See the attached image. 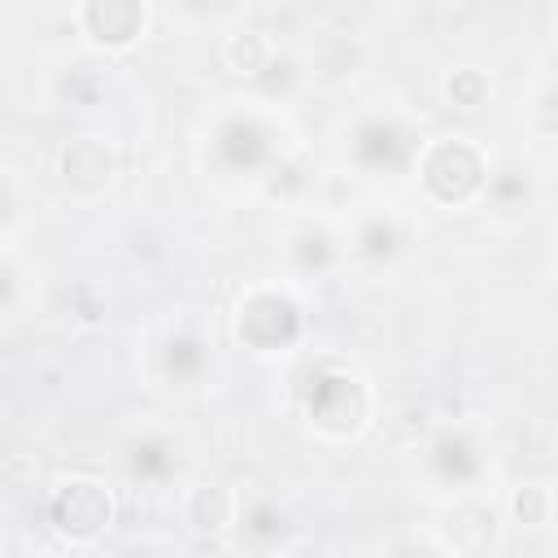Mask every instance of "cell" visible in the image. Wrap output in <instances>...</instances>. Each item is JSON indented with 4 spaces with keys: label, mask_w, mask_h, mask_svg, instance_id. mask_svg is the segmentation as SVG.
Segmentation results:
<instances>
[{
    "label": "cell",
    "mask_w": 558,
    "mask_h": 558,
    "mask_svg": "<svg viewBox=\"0 0 558 558\" xmlns=\"http://www.w3.org/2000/svg\"><path fill=\"white\" fill-rule=\"evenodd\" d=\"M166 362H170V371H174V375H187V371H196L205 357H201V344H192V340H179V344H170Z\"/></svg>",
    "instance_id": "2e32d148"
},
{
    "label": "cell",
    "mask_w": 558,
    "mask_h": 558,
    "mask_svg": "<svg viewBox=\"0 0 558 558\" xmlns=\"http://www.w3.org/2000/svg\"><path fill=\"white\" fill-rule=\"evenodd\" d=\"M305 414L327 436H349L366 418V392L344 371H318L305 384Z\"/></svg>",
    "instance_id": "7a4b0ae2"
},
{
    "label": "cell",
    "mask_w": 558,
    "mask_h": 558,
    "mask_svg": "<svg viewBox=\"0 0 558 558\" xmlns=\"http://www.w3.org/2000/svg\"><path fill=\"white\" fill-rule=\"evenodd\" d=\"M227 65H231L235 74L257 78V74L270 65V48H266V39H262L257 31H240V35H231V44H227Z\"/></svg>",
    "instance_id": "8fae6325"
},
{
    "label": "cell",
    "mask_w": 558,
    "mask_h": 558,
    "mask_svg": "<svg viewBox=\"0 0 558 558\" xmlns=\"http://www.w3.org/2000/svg\"><path fill=\"white\" fill-rule=\"evenodd\" d=\"M235 510H240V501L227 484H205L187 497V519L196 532H227L235 523Z\"/></svg>",
    "instance_id": "52a82bcc"
},
{
    "label": "cell",
    "mask_w": 558,
    "mask_h": 558,
    "mask_svg": "<svg viewBox=\"0 0 558 558\" xmlns=\"http://www.w3.org/2000/svg\"><path fill=\"white\" fill-rule=\"evenodd\" d=\"M514 514H519V523H545L549 519V493L541 488V484H527V488H519L514 493Z\"/></svg>",
    "instance_id": "5bb4252c"
},
{
    "label": "cell",
    "mask_w": 558,
    "mask_h": 558,
    "mask_svg": "<svg viewBox=\"0 0 558 558\" xmlns=\"http://www.w3.org/2000/svg\"><path fill=\"white\" fill-rule=\"evenodd\" d=\"M144 0H83L78 22L100 48H126L144 31Z\"/></svg>",
    "instance_id": "5b68a950"
},
{
    "label": "cell",
    "mask_w": 558,
    "mask_h": 558,
    "mask_svg": "<svg viewBox=\"0 0 558 558\" xmlns=\"http://www.w3.org/2000/svg\"><path fill=\"white\" fill-rule=\"evenodd\" d=\"M445 96L458 109H480L488 100V78L480 70H453L449 83H445Z\"/></svg>",
    "instance_id": "7c38bea8"
},
{
    "label": "cell",
    "mask_w": 558,
    "mask_h": 558,
    "mask_svg": "<svg viewBox=\"0 0 558 558\" xmlns=\"http://www.w3.org/2000/svg\"><path fill=\"white\" fill-rule=\"evenodd\" d=\"M397 244H401V235H397L392 218H384V214L366 218V222H362V231H357V248H362L366 257H392V253H397Z\"/></svg>",
    "instance_id": "4fadbf2b"
},
{
    "label": "cell",
    "mask_w": 558,
    "mask_h": 558,
    "mask_svg": "<svg viewBox=\"0 0 558 558\" xmlns=\"http://www.w3.org/2000/svg\"><path fill=\"white\" fill-rule=\"evenodd\" d=\"M296 331H301V310H296V301L283 296V292H270V288L248 292L244 305H240V314H235V336H240V344H248V349H257V353H270V349L292 344Z\"/></svg>",
    "instance_id": "3957f363"
},
{
    "label": "cell",
    "mask_w": 558,
    "mask_h": 558,
    "mask_svg": "<svg viewBox=\"0 0 558 558\" xmlns=\"http://www.w3.org/2000/svg\"><path fill=\"white\" fill-rule=\"evenodd\" d=\"M131 462H135V475L157 480V475H166V471H170V462H174V458H170V449H166L161 440H148V445H140V449H135V458H131Z\"/></svg>",
    "instance_id": "9a60e30c"
},
{
    "label": "cell",
    "mask_w": 558,
    "mask_h": 558,
    "mask_svg": "<svg viewBox=\"0 0 558 558\" xmlns=\"http://www.w3.org/2000/svg\"><path fill=\"white\" fill-rule=\"evenodd\" d=\"M218 148H222V157H227L235 170H253V166H257V161H266V153H270L266 131H262L257 122H248V118L227 122V126H222V140H218Z\"/></svg>",
    "instance_id": "ba28073f"
},
{
    "label": "cell",
    "mask_w": 558,
    "mask_h": 558,
    "mask_svg": "<svg viewBox=\"0 0 558 558\" xmlns=\"http://www.w3.org/2000/svg\"><path fill=\"white\" fill-rule=\"evenodd\" d=\"M357 157L366 161V166H397L401 157H405V148H410V140L392 126V122H366L362 131H357Z\"/></svg>",
    "instance_id": "9c48e42d"
},
{
    "label": "cell",
    "mask_w": 558,
    "mask_h": 558,
    "mask_svg": "<svg viewBox=\"0 0 558 558\" xmlns=\"http://www.w3.org/2000/svg\"><path fill=\"white\" fill-rule=\"evenodd\" d=\"M432 466H436L445 480L462 484V480H471V475L480 471V453H475V445H471L462 432H449V436H440V440L432 445Z\"/></svg>",
    "instance_id": "30bf717a"
},
{
    "label": "cell",
    "mask_w": 558,
    "mask_h": 558,
    "mask_svg": "<svg viewBox=\"0 0 558 558\" xmlns=\"http://www.w3.org/2000/svg\"><path fill=\"white\" fill-rule=\"evenodd\" d=\"M554 105H558V96H554Z\"/></svg>",
    "instance_id": "d6986e66"
},
{
    "label": "cell",
    "mask_w": 558,
    "mask_h": 558,
    "mask_svg": "<svg viewBox=\"0 0 558 558\" xmlns=\"http://www.w3.org/2000/svg\"><path fill=\"white\" fill-rule=\"evenodd\" d=\"M187 4H192V9H205V4H214V0H187Z\"/></svg>",
    "instance_id": "ac0fdd59"
},
{
    "label": "cell",
    "mask_w": 558,
    "mask_h": 558,
    "mask_svg": "<svg viewBox=\"0 0 558 558\" xmlns=\"http://www.w3.org/2000/svg\"><path fill=\"white\" fill-rule=\"evenodd\" d=\"M48 523L65 541H92L113 523V497L96 480H70L48 497Z\"/></svg>",
    "instance_id": "277c9868"
},
{
    "label": "cell",
    "mask_w": 558,
    "mask_h": 558,
    "mask_svg": "<svg viewBox=\"0 0 558 558\" xmlns=\"http://www.w3.org/2000/svg\"><path fill=\"white\" fill-rule=\"evenodd\" d=\"M61 179H65L74 192H83V196L105 192V187L113 183V153H109V144H105L100 135H78V140H70L65 153H61Z\"/></svg>",
    "instance_id": "8992f818"
},
{
    "label": "cell",
    "mask_w": 558,
    "mask_h": 558,
    "mask_svg": "<svg viewBox=\"0 0 558 558\" xmlns=\"http://www.w3.org/2000/svg\"><path fill=\"white\" fill-rule=\"evenodd\" d=\"M418 174H423V187L445 201V205H466L484 179H488V166H484V153L471 144V140H436L423 157H418Z\"/></svg>",
    "instance_id": "6da1fadb"
},
{
    "label": "cell",
    "mask_w": 558,
    "mask_h": 558,
    "mask_svg": "<svg viewBox=\"0 0 558 558\" xmlns=\"http://www.w3.org/2000/svg\"><path fill=\"white\" fill-rule=\"evenodd\" d=\"M248 527H253L257 536H266V532H279V527H283V519H279L270 506H257V510L248 514Z\"/></svg>",
    "instance_id": "e0dca14e"
}]
</instances>
